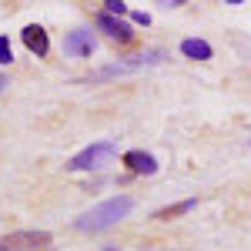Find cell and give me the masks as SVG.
I'll return each mask as SVG.
<instances>
[{
    "mask_svg": "<svg viewBox=\"0 0 251 251\" xmlns=\"http://www.w3.org/2000/svg\"><path fill=\"white\" fill-rule=\"evenodd\" d=\"M131 211H134V201H131L127 194H117V198L100 201L97 208H91V211L77 214L74 228H77V231H84V234H94V231H104V228L117 225V221H124Z\"/></svg>",
    "mask_w": 251,
    "mask_h": 251,
    "instance_id": "6da1fadb",
    "label": "cell"
},
{
    "mask_svg": "<svg viewBox=\"0 0 251 251\" xmlns=\"http://www.w3.org/2000/svg\"><path fill=\"white\" fill-rule=\"evenodd\" d=\"M114 154H117L114 141H97V144L84 148L80 154H74L67 161V171H91V168H97L100 161H107V157H114Z\"/></svg>",
    "mask_w": 251,
    "mask_h": 251,
    "instance_id": "7a4b0ae2",
    "label": "cell"
},
{
    "mask_svg": "<svg viewBox=\"0 0 251 251\" xmlns=\"http://www.w3.org/2000/svg\"><path fill=\"white\" fill-rule=\"evenodd\" d=\"M50 245L47 231H10L0 238V251H37Z\"/></svg>",
    "mask_w": 251,
    "mask_h": 251,
    "instance_id": "3957f363",
    "label": "cell"
},
{
    "mask_svg": "<svg viewBox=\"0 0 251 251\" xmlns=\"http://www.w3.org/2000/svg\"><path fill=\"white\" fill-rule=\"evenodd\" d=\"M168 54L164 50H144V54H137V57H127L124 64H114V67H104V71H97L91 80H104V77H114V74H124V71H141V67H148V64H157V60H164Z\"/></svg>",
    "mask_w": 251,
    "mask_h": 251,
    "instance_id": "277c9868",
    "label": "cell"
},
{
    "mask_svg": "<svg viewBox=\"0 0 251 251\" xmlns=\"http://www.w3.org/2000/svg\"><path fill=\"white\" fill-rule=\"evenodd\" d=\"M64 54H67V57H91V54H94V34H91L87 27L71 30L67 40H64Z\"/></svg>",
    "mask_w": 251,
    "mask_h": 251,
    "instance_id": "5b68a950",
    "label": "cell"
},
{
    "mask_svg": "<svg viewBox=\"0 0 251 251\" xmlns=\"http://www.w3.org/2000/svg\"><path fill=\"white\" fill-rule=\"evenodd\" d=\"M20 40H24V47H27L30 54H37V57H47V50H50V37H47V30H44L40 24H27L24 34H20Z\"/></svg>",
    "mask_w": 251,
    "mask_h": 251,
    "instance_id": "8992f818",
    "label": "cell"
},
{
    "mask_svg": "<svg viewBox=\"0 0 251 251\" xmlns=\"http://www.w3.org/2000/svg\"><path fill=\"white\" fill-rule=\"evenodd\" d=\"M97 27H100V30H104L111 40H117V44H131V40H134L131 24H124V20L111 17V14H100V17H97Z\"/></svg>",
    "mask_w": 251,
    "mask_h": 251,
    "instance_id": "52a82bcc",
    "label": "cell"
},
{
    "mask_svg": "<svg viewBox=\"0 0 251 251\" xmlns=\"http://www.w3.org/2000/svg\"><path fill=\"white\" fill-rule=\"evenodd\" d=\"M121 161H124V168H131V174H154L157 171V157L148 154V151H127Z\"/></svg>",
    "mask_w": 251,
    "mask_h": 251,
    "instance_id": "ba28073f",
    "label": "cell"
},
{
    "mask_svg": "<svg viewBox=\"0 0 251 251\" xmlns=\"http://www.w3.org/2000/svg\"><path fill=\"white\" fill-rule=\"evenodd\" d=\"M181 54L184 57H191V60H211V44L208 40H201V37H188V40H181Z\"/></svg>",
    "mask_w": 251,
    "mask_h": 251,
    "instance_id": "9c48e42d",
    "label": "cell"
},
{
    "mask_svg": "<svg viewBox=\"0 0 251 251\" xmlns=\"http://www.w3.org/2000/svg\"><path fill=\"white\" fill-rule=\"evenodd\" d=\"M198 204V198H188V201H181V204H171V208H161L154 211V221H171V218H181V214H188Z\"/></svg>",
    "mask_w": 251,
    "mask_h": 251,
    "instance_id": "30bf717a",
    "label": "cell"
},
{
    "mask_svg": "<svg viewBox=\"0 0 251 251\" xmlns=\"http://www.w3.org/2000/svg\"><path fill=\"white\" fill-rule=\"evenodd\" d=\"M104 7H107V14H111V17H121V14H127V3H124V0H107Z\"/></svg>",
    "mask_w": 251,
    "mask_h": 251,
    "instance_id": "8fae6325",
    "label": "cell"
},
{
    "mask_svg": "<svg viewBox=\"0 0 251 251\" xmlns=\"http://www.w3.org/2000/svg\"><path fill=\"white\" fill-rule=\"evenodd\" d=\"M14 60V50H10V40L0 37V64H10Z\"/></svg>",
    "mask_w": 251,
    "mask_h": 251,
    "instance_id": "7c38bea8",
    "label": "cell"
},
{
    "mask_svg": "<svg viewBox=\"0 0 251 251\" xmlns=\"http://www.w3.org/2000/svg\"><path fill=\"white\" fill-rule=\"evenodd\" d=\"M131 20H134V24H141V27H148V24H151V14H144V10H134V14H131Z\"/></svg>",
    "mask_w": 251,
    "mask_h": 251,
    "instance_id": "4fadbf2b",
    "label": "cell"
},
{
    "mask_svg": "<svg viewBox=\"0 0 251 251\" xmlns=\"http://www.w3.org/2000/svg\"><path fill=\"white\" fill-rule=\"evenodd\" d=\"M3 87H7V77H3V74H0V91H3Z\"/></svg>",
    "mask_w": 251,
    "mask_h": 251,
    "instance_id": "5bb4252c",
    "label": "cell"
},
{
    "mask_svg": "<svg viewBox=\"0 0 251 251\" xmlns=\"http://www.w3.org/2000/svg\"><path fill=\"white\" fill-rule=\"evenodd\" d=\"M107 251H114V248H107Z\"/></svg>",
    "mask_w": 251,
    "mask_h": 251,
    "instance_id": "9a60e30c",
    "label": "cell"
},
{
    "mask_svg": "<svg viewBox=\"0 0 251 251\" xmlns=\"http://www.w3.org/2000/svg\"><path fill=\"white\" fill-rule=\"evenodd\" d=\"M248 144H251V141H248Z\"/></svg>",
    "mask_w": 251,
    "mask_h": 251,
    "instance_id": "2e32d148",
    "label": "cell"
}]
</instances>
